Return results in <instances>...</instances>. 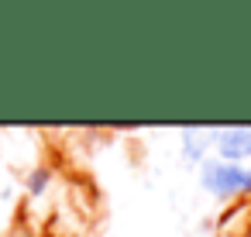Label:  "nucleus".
I'll use <instances>...</instances> for the list:
<instances>
[{
	"label": "nucleus",
	"instance_id": "f257e3e1",
	"mask_svg": "<svg viewBox=\"0 0 251 237\" xmlns=\"http://www.w3.org/2000/svg\"><path fill=\"white\" fill-rule=\"evenodd\" d=\"M203 182L217 196H237V192H248L251 189V175L244 168H237V165H206Z\"/></svg>",
	"mask_w": 251,
	"mask_h": 237
},
{
	"label": "nucleus",
	"instance_id": "20e7f679",
	"mask_svg": "<svg viewBox=\"0 0 251 237\" xmlns=\"http://www.w3.org/2000/svg\"><path fill=\"white\" fill-rule=\"evenodd\" d=\"M248 237H251V230H248Z\"/></svg>",
	"mask_w": 251,
	"mask_h": 237
},
{
	"label": "nucleus",
	"instance_id": "7ed1b4c3",
	"mask_svg": "<svg viewBox=\"0 0 251 237\" xmlns=\"http://www.w3.org/2000/svg\"><path fill=\"white\" fill-rule=\"evenodd\" d=\"M49 179H52V172H49V168L31 172V175H28V192H31V196H42V192H45V186H49Z\"/></svg>",
	"mask_w": 251,
	"mask_h": 237
},
{
	"label": "nucleus",
	"instance_id": "39448f33",
	"mask_svg": "<svg viewBox=\"0 0 251 237\" xmlns=\"http://www.w3.org/2000/svg\"><path fill=\"white\" fill-rule=\"evenodd\" d=\"M248 175H251V172H248Z\"/></svg>",
	"mask_w": 251,
	"mask_h": 237
},
{
	"label": "nucleus",
	"instance_id": "f03ea898",
	"mask_svg": "<svg viewBox=\"0 0 251 237\" xmlns=\"http://www.w3.org/2000/svg\"><path fill=\"white\" fill-rule=\"evenodd\" d=\"M220 151L227 158H248L251 155V131L248 127H234L220 134Z\"/></svg>",
	"mask_w": 251,
	"mask_h": 237
}]
</instances>
